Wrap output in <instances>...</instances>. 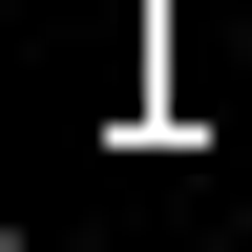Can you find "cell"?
Listing matches in <instances>:
<instances>
[]
</instances>
